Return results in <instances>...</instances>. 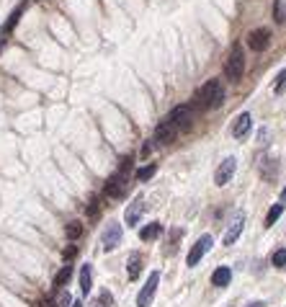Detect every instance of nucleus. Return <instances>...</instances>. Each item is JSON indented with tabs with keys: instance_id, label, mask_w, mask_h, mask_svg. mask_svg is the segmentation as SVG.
<instances>
[{
	"instance_id": "5701e85b",
	"label": "nucleus",
	"mask_w": 286,
	"mask_h": 307,
	"mask_svg": "<svg viewBox=\"0 0 286 307\" xmlns=\"http://www.w3.org/2000/svg\"><path fill=\"white\" fill-rule=\"evenodd\" d=\"M281 212H283V204H273V207L268 209V214H266V225L271 227V225H273V222L281 217Z\"/></svg>"
},
{
	"instance_id": "aec40b11",
	"label": "nucleus",
	"mask_w": 286,
	"mask_h": 307,
	"mask_svg": "<svg viewBox=\"0 0 286 307\" xmlns=\"http://www.w3.org/2000/svg\"><path fill=\"white\" fill-rule=\"evenodd\" d=\"M273 21L278 26L286 23V0H276V3H273Z\"/></svg>"
},
{
	"instance_id": "20e7f679",
	"label": "nucleus",
	"mask_w": 286,
	"mask_h": 307,
	"mask_svg": "<svg viewBox=\"0 0 286 307\" xmlns=\"http://www.w3.org/2000/svg\"><path fill=\"white\" fill-rule=\"evenodd\" d=\"M178 132H186L188 127H191V106L188 103H181V106H176L168 117H165Z\"/></svg>"
},
{
	"instance_id": "1a4fd4ad",
	"label": "nucleus",
	"mask_w": 286,
	"mask_h": 307,
	"mask_svg": "<svg viewBox=\"0 0 286 307\" xmlns=\"http://www.w3.org/2000/svg\"><path fill=\"white\" fill-rule=\"evenodd\" d=\"M268 44H271V31L268 29H255V31L248 34V47L253 52H266Z\"/></svg>"
},
{
	"instance_id": "0eeeda50",
	"label": "nucleus",
	"mask_w": 286,
	"mask_h": 307,
	"mask_svg": "<svg viewBox=\"0 0 286 307\" xmlns=\"http://www.w3.org/2000/svg\"><path fill=\"white\" fill-rule=\"evenodd\" d=\"M119 243H121V225H119V222H108L106 230H103V235H101V245H103V250L108 253V250H113Z\"/></svg>"
},
{
	"instance_id": "39448f33",
	"label": "nucleus",
	"mask_w": 286,
	"mask_h": 307,
	"mask_svg": "<svg viewBox=\"0 0 286 307\" xmlns=\"http://www.w3.org/2000/svg\"><path fill=\"white\" fill-rule=\"evenodd\" d=\"M212 245H214V238H212V235H201V238L191 245V250H188V256H186V263H188V266H196V263L204 258V253L212 250Z\"/></svg>"
},
{
	"instance_id": "72a5a7b5",
	"label": "nucleus",
	"mask_w": 286,
	"mask_h": 307,
	"mask_svg": "<svg viewBox=\"0 0 286 307\" xmlns=\"http://www.w3.org/2000/svg\"><path fill=\"white\" fill-rule=\"evenodd\" d=\"M72 307H83V302H72Z\"/></svg>"
},
{
	"instance_id": "a878e982",
	"label": "nucleus",
	"mask_w": 286,
	"mask_h": 307,
	"mask_svg": "<svg viewBox=\"0 0 286 307\" xmlns=\"http://www.w3.org/2000/svg\"><path fill=\"white\" fill-rule=\"evenodd\" d=\"M111 304H113V297H111V292H101V297H98L96 307H111Z\"/></svg>"
},
{
	"instance_id": "f03ea898",
	"label": "nucleus",
	"mask_w": 286,
	"mask_h": 307,
	"mask_svg": "<svg viewBox=\"0 0 286 307\" xmlns=\"http://www.w3.org/2000/svg\"><path fill=\"white\" fill-rule=\"evenodd\" d=\"M224 103V86L219 80H209L198 91V106L201 108H217Z\"/></svg>"
},
{
	"instance_id": "a211bd4d",
	"label": "nucleus",
	"mask_w": 286,
	"mask_h": 307,
	"mask_svg": "<svg viewBox=\"0 0 286 307\" xmlns=\"http://www.w3.org/2000/svg\"><path fill=\"white\" fill-rule=\"evenodd\" d=\"M65 235H67V240H77L80 235H83V222H77V219L67 222L65 225Z\"/></svg>"
},
{
	"instance_id": "412c9836",
	"label": "nucleus",
	"mask_w": 286,
	"mask_h": 307,
	"mask_svg": "<svg viewBox=\"0 0 286 307\" xmlns=\"http://www.w3.org/2000/svg\"><path fill=\"white\" fill-rule=\"evenodd\" d=\"M70 279H72V266L67 263V266H62V268H60V274L54 276V287H65Z\"/></svg>"
},
{
	"instance_id": "f3484780",
	"label": "nucleus",
	"mask_w": 286,
	"mask_h": 307,
	"mask_svg": "<svg viewBox=\"0 0 286 307\" xmlns=\"http://www.w3.org/2000/svg\"><path fill=\"white\" fill-rule=\"evenodd\" d=\"M160 233H162V225H160V222H150L147 227L139 230V238H142V240H155Z\"/></svg>"
},
{
	"instance_id": "dca6fc26",
	"label": "nucleus",
	"mask_w": 286,
	"mask_h": 307,
	"mask_svg": "<svg viewBox=\"0 0 286 307\" xmlns=\"http://www.w3.org/2000/svg\"><path fill=\"white\" fill-rule=\"evenodd\" d=\"M139 271H142V256H139V253H132V256H129V266H127V274H129V279L134 282V279L139 276Z\"/></svg>"
},
{
	"instance_id": "f257e3e1",
	"label": "nucleus",
	"mask_w": 286,
	"mask_h": 307,
	"mask_svg": "<svg viewBox=\"0 0 286 307\" xmlns=\"http://www.w3.org/2000/svg\"><path fill=\"white\" fill-rule=\"evenodd\" d=\"M132 168V158H124V163H121V168L106 181V186H103V194L108 197V199H121V197H124L127 194V171Z\"/></svg>"
},
{
	"instance_id": "bb28decb",
	"label": "nucleus",
	"mask_w": 286,
	"mask_h": 307,
	"mask_svg": "<svg viewBox=\"0 0 286 307\" xmlns=\"http://www.w3.org/2000/svg\"><path fill=\"white\" fill-rule=\"evenodd\" d=\"M98 214V199H91V204H88V217H96Z\"/></svg>"
},
{
	"instance_id": "cd10ccee",
	"label": "nucleus",
	"mask_w": 286,
	"mask_h": 307,
	"mask_svg": "<svg viewBox=\"0 0 286 307\" xmlns=\"http://www.w3.org/2000/svg\"><path fill=\"white\" fill-rule=\"evenodd\" d=\"M75 253H77V248H75V245L65 248V258H67V261H70V258H75Z\"/></svg>"
},
{
	"instance_id": "c756f323",
	"label": "nucleus",
	"mask_w": 286,
	"mask_h": 307,
	"mask_svg": "<svg viewBox=\"0 0 286 307\" xmlns=\"http://www.w3.org/2000/svg\"><path fill=\"white\" fill-rule=\"evenodd\" d=\"M150 152H152V145H150V142H147V145H145V147H142V155H145V158H147V155H150Z\"/></svg>"
},
{
	"instance_id": "6ab92c4d",
	"label": "nucleus",
	"mask_w": 286,
	"mask_h": 307,
	"mask_svg": "<svg viewBox=\"0 0 286 307\" xmlns=\"http://www.w3.org/2000/svg\"><path fill=\"white\" fill-rule=\"evenodd\" d=\"M23 11H26V6H18V8H16L11 16H8V21L3 23V34H11V31L16 29V23H18V18L23 16Z\"/></svg>"
},
{
	"instance_id": "473e14b6",
	"label": "nucleus",
	"mask_w": 286,
	"mask_h": 307,
	"mask_svg": "<svg viewBox=\"0 0 286 307\" xmlns=\"http://www.w3.org/2000/svg\"><path fill=\"white\" fill-rule=\"evenodd\" d=\"M250 307H263V302H253V304H250Z\"/></svg>"
},
{
	"instance_id": "423d86ee",
	"label": "nucleus",
	"mask_w": 286,
	"mask_h": 307,
	"mask_svg": "<svg viewBox=\"0 0 286 307\" xmlns=\"http://www.w3.org/2000/svg\"><path fill=\"white\" fill-rule=\"evenodd\" d=\"M157 284H160V274H157V271H152V274H150V279H147V284H145V287H142V292L137 294V307H150V304H152L155 292H157Z\"/></svg>"
},
{
	"instance_id": "b1692460",
	"label": "nucleus",
	"mask_w": 286,
	"mask_h": 307,
	"mask_svg": "<svg viewBox=\"0 0 286 307\" xmlns=\"http://www.w3.org/2000/svg\"><path fill=\"white\" fill-rule=\"evenodd\" d=\"M273 91H276V93H283V91H286V67L276 75V86H273Z\"/></svg>"
},
{
	"instance_id": "7c9ffc66",
	"label": "nucleus",
	"mask_w": 286,
	"mask_h": 307,
	"mask_svg": "<svg viewBox=\"0 0 286 307\" xmlns=\"http://www.w3.org/2000/svg\"><path fill=\"white\" fill-rule=\"evenodd\" d=\"M39 307H57L52 299H42V304H39Z\"/></svg>"
},
{
	"instance_id": "9b49d317",
	"label": "nucleus",
	"mask_w": 286,
	"mask_h": 307,
	"mask_svg": "<svg viewBox=\"0 0 286 307\" xmlns=\"http://www.w3.org/2000/svg\"><path fill=\"white\" fill-rule=\"evenodd\" d=\"M176 134H178V129H176L168 119H162V122L157 124V129H155V139H152V142H157V145H170V142L176 139Z\"/></svg>"
},
{
	"instance_id": "2eb2a0df",
	"label": "nucleus",
	"mask_w": 286,
	"mask_h": 307,
	"mask_svg": "<svg viewBox=\"0 0 286 307\" xmlns=\"http://www.w3.org/2000/svg\"><path fill=\"white\" fill-rule=\"evenodd\" d=\"M91 287H93V266H91V263H85L83 268H80V292L88 294V292H91Z\"/></svg>"
},
{
	"instance_id": "9d476101",
	"label": "nucleus",
	"mask_w": 286,
	"mask_h": 307,
	"mask_svg": "<svg viewBox=\"0 0 286 307\" xmlns=\"http://www.w3.org/2000/svg\"><path fill=\"white\" fill-rule=\"evenodd\" d=\"M250 129H253V114H250V111H242L240 117L232 122V137H235V139H242V137H248Z\"/></svg>"
},
{
	"instance_id": "393cba45",
	"label": "nucleus",
	"mask_w": 286,
	"mask_h": 307,
	"mask_svg": "<svg viewBox=\"0 0 286 307\" xmlns=\"http://www.w3.org/2000/svg\"><path fill=\"white\" fill-rule=\"evenodd\" d=\"M271 261H273V266H278V268H281V266H286V248H281V250H276Z\"/></svg>"
},
{
	"instance_id": "c85d7f7f",
	"label": "nucleus",
	"mask_w": 286,
	"mask_h": 307,
	"mask_svg": "<svg viewBox=\"0 0 286 307\" xmlns=\"http://www.w3.org/2000/svg\"><path fill=\"white\" fill-rule=\"evenodd\" d=\"M60 304H62V307L72 304V297H70V294H62V297H60Z\"/></svg>"
},
{
	"instance_id": "6e6552de",
	"label": "nucleus",
	"mask_w": 286,
	"mask_h": 307,
	"mask_svg": "<svg viewBox=\"0 0 286 307\" xmlns=\"http://www.w3.org/2000/svg\"><path fill=\"white\" fill-rule=\"evenodd\" d=\"M235 171H237V160H235V158H224V160L219 163L217 173H214V183H217L219 188H222V186H227V183L232 181Z\"/></svg>"
},
{
	"instance_id": "f8f14e48",
	"label": "nucleus",
	"mask_w": 286,
	"mask_h": 307,
	"mask_svg": "<svg viewBox=\"0 0 286 307\" xmlns=\"http://www.w3.org/2000/svg\"><path fill=\"white\" fill-rule=\"evenodd\" d=\"M142 212H145V199L137 197V199L127 207V212H124V222H127L129 227H134V225L142 219Z\"/></svg>"
},
{
	"instance_id": "4be33fe9",
	"label": "nucleus",
	"mask_w": 286,
	"mask_h": 307,
	"mask_svg": "<svg viewBox=\"0 0 286 307\" xmlns=\"http://www.w3.org/2000/svg\"><path fill=\"white\" fill-rule=\"evenodd\" d=\"M155 173H157V165H155V163H150V165H145V168H139V171H137V181H150Z\"/></svg>"
},
{
	"instance_id": "4468645a",
	"label": "nucleus",
	"mask_w": 286,
	"mask_h": 307,
	"mask_svg": "<svg viewBox=\"0 0 286 307\" xmlns=\"http://www.w3.org/2000/svg\"><path fill=\"white\" fill-rule=\"evenodd\" d=\"M230 282H232V268L230 266H219L217 271L212 274V284L214 287H227Z\"/></svg>"
},
{
	"instance_id": "2f4dec72",
	"label": "nucleus",
	"mask_w": 286,
	"mask_h": 307,
	"mask_svg": "<svg viewBox=\"0 0 286 307\" xmlns=\"http://www.w3.org/2000/svg\"><path fill=\"white\" fill-rule=\"evenodd\" d=\"M281 202H286V186H283V191H281Z\"/></svg>"
},
{
	"instance_id": "7ed1b4c3",
	"label": "nucleus",
	"mask_w": 286,
	"mask_h": 307,
	"mask_svg": "<svg viewBox=\"0 0 286 307\" xmlns=\"http://www.w3.org/2000/svg\"><path fill=\"white\" fill-rule=\"evenodd\" d=\"M224 75H227V80L237 83L242 75H245V54L240 47H232L230 57H227V65H224Z\"/></svg>"
},
{
	"instance_id": "ddd939ff",
	"label": "nucleus",
	"mask_w": 286,
	"mask_h": 307,
	"mask_svg": "<svg viewBox=\"0 0 286 307\" xmlns=\"http://www.w3.org/2000/svg\"><path fill=\"white\" fill-rule=\"evenodd\" d=\"M242 227H245V214H242V212H237V214H235V222L227 227V233H224V245H232V243L240 238Z\"/></svg>"
}]
</instances>
